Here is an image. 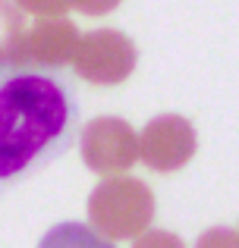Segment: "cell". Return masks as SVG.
<instances>
[{"mask_svg":"<svg viewBox=\"0 0 239 248\" xmlns=\"http://www.w3.org/2000/svg\"><path fill=\"white\" fill-rule=\"evenodd\" d=\"M79 135L73 85L29 66H0V192L57 160Z\"/></svg>","mask_w":239,"mask_h":248,"instance_id":"obj_1","label":"cell"},{"mask_svg":"<svg viewBox=\"0 0 239 248\" xmlns=\"http://www.w3.org/2000/svg\"><path fill=\"white\" fill-rule=\"evenodd\" d=\"M154 195L135 176H111L88 195V223L104 239H132L151 226Z\"/></svg>","mask_w":239,"mask_h":248,"instance_id":"obj_2","label":"cell"},{"mask_svg":"<svg viewBox=\"0 0 239 248\" xmlns=\"http://www.w3.org/2000/svg\"><path fill=\"white\" fill-rule=\"evenodd\" d=\"M139 60V50L117 29H95L88 35H79L73 54L76 76L92 85H120L129 79Z\"/></svg>","mask_w":239,"mask_h":248,"instance_id":"obj_3","label":"cell"},{"mask_svg":"<svg viewBox=\"0 0 239 248\" xmlns=\"http://www.w3.org/2000/svg\"><path fill=\"white\" fill-rule=\"evenodd\" d=\"M79 151L88 170L101 176H117L132 170L139 160V139L132 126L120 116H98L85 123L79 135Z\"/></svg>","mask_w":239,"mask_h":248,"instance_id":"obj_4","label":"cell"},{"mask_svg":"<svg viewBox=\"0 0 239 248\" xmlns=\"http://www.w3.org/2000/svg\"><path fill=\"white\" fill-rule=\"evenodd\" d=\"M195 148V129L179 113L154 116L139 135V160L154 173H176L179 167L192 160Z\"/></svg>","mask_w":239,"mask_h":248,"instance_id":"obj_5","label":"cell"},{"mask_svg":"<svg viewBox=\"0 0 239 248\" xmlns=\"http://www.w3.org/2000/svg\"><path fill=\"white\" fill-rule=\"evenodd\" d=\"M79 29L66 16L38 19L35 25L22 31L16 44L10 66H29V69H63L76 54Z\"/></svg>","mask_w":239,"mask_h":248,"instance_id":"obj_6","label":"cell"},{"mask_svg":"<svg viewBox=\"0 0 239 248\" xmlns=\"http://www.w3.org/2000/svg\"><path fill=\"white\" fill-rule=\"evenodd\" d=\"M38 248H113L111 239H104L98 230L82 223H57L41 236Z\"/></svg>","mask_w":239,"mask_h":248,"instance_id":"obj_7","label":"cell"},{"mask_svg":"<svg viewBox=\"0 0 239 248\" xmlns=\"http://www.w3.org/2000/svg\"><path fill=\"white\" fill-rule=\"evenodd\" d=\"M22 31H25V13L10 0H0V66L13 60Z\"/></svg>","mask_w":239,"mask_h":248,"instance_id":"obj_8","label":"cell"},{"mask_svg":"<svg viewBox=\"0 0 239 248\" xmlns=\"http://www.w3.org/2000/svg\"><path fill=\"white\" fill-rule=\"evenodd\" d=\"M195 248H239V232L230 226H214V230H205L198 236Z\"/></svg>","mask_w":239,"mask_h":248,"instance_id":"obj_9","label":"cell"},{"mask_svg":"<svg viewBox=\"0 0 239 248\" xmlns=\"http://www.w3.org/2000/svg\"><path fill=\"white\" fill-rule=\"evenodd\" d=\"M16 6L22 13H32V16L50 19V16H63L69 10V0H16Z\"/></svg>","mask_w":239,"mask_h":248,"instance_id":"obj_10","label":"cell"},{"mask_svg":"<svg viewBox=\"0 0 239 248\" xmlns=\"http://www.w3.org/2000/svg\"><path fill=\"white\" fill-rule=\"evenodd\" d=\"M132 248H186V245H183L179 236H173V232H167V230H145L135 239Z\"/></svg>","mask_w":239,"mask_h":248,"instance_id":"obj_11","label":"cell"},{"mask_svg":"<svg viewBox=\"0 0 239 248\" xmlns=\"http://www.w3.org/2000/svg\"><path fill=\"white\" fill-rule=\"evenodd\" d=\"M69 6H76L82 16H107L120 6V0H69Z\"/></svg>","mask_w":239,"mask_h":248,"instance_id":"obj_12","label":"cell"}]
</instances>
